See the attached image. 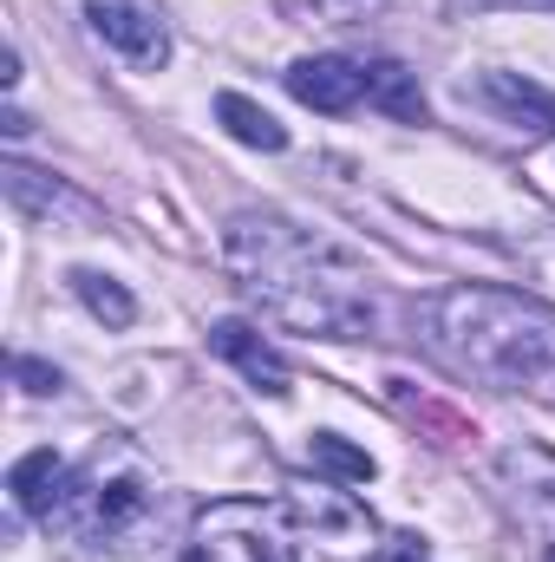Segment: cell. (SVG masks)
<instances>
[{
  "label": "cell",
  "mask_w": 555,
  "mask_h": 562,
  "mask_svg": "<svg viewBox=\"0 0 555 562\" xmlns=\"http://www.w3.org/2000/svg\"><path fill=\"white\" fill-rule=\"evenodd\" d=\"M72 288H79V301H86V307H92L105 327H132V321H138V301H132V294H125L112 276H99V269H79V276H72Z\"/></svg>",
  "instance_id": "2e32d148"
},
{
  "label": "cell",
  "mask_w": 555,
  "mask_h": 562,
  "mask_svg": "<svg viewBox=\"0 0 555 562\" xmlns=\"http://www.w3.org/2000/svg\"><path fill=\"white\" fill-rule=\"evenodd\" d=\"M150 504H157L150 471L125 445H99L79 471L59 477V497H53V510L39 524L59 530L66 543H118L150 517Z\"/></svg>",
  "instance_id": "3957f363"
},
{
  "label": "cell",
  "mask_w": 555,
  "mask_h": 562,
  "mask_svg": "<svg viewBox=\"0 0 555 562\" xmlns=\"http://www.w3.org/2000/svg\"><path fill=\"white\" fill-rule=\"evenodd\" d=\"M380 562H424V550H418L412 537H406V543H399V550H386V557H380Z\"/></svg>",
  "instance_id": "ffe728a7"
},
{
  "label": "cell",
  "mask_w": 555,
  "mask_h": 562,
  "mask_svg": "<svg viewBox=\"0 0 555 562\" xmlns=\"http://www.w3.org/2000/svg\"><path fill=\"white\" fill-rule=\"evenodd\" d=\"M0 177H7V203H13L20 216H66V223H99V210H92L79 190L53 183L46 170H33V164H20V157H13Z\"/></svg>",
  "instance_id": "9c48e42d"
},
{
  "label": "cell",
  "mask_w": 555,
  "mask_h": 562,
  "mask_svg": "<svg viewBox=\"0 0 555 562\" xmlns=\"http://www.w3.org/2000/svg\"><path fill=\"white\" fill-rule=\"evenodd\" d=\"M86 26H92L125 66H138V72H157V66L170 59V33H163V20L144 13V7H132V0H92V7H86Z\"/></svg>",
  "instance_id": "8992f818"
},
{
  "label": "cell",
  "mask_w": 555,
  "mask_h": 562,
  "mask_svg": "<svg viewBox=\"0 0 555 562\" xmlns=\"http://www.w3.org/2000/svg\"><path fill=\"white\" fill-rule=\"evenodd\" d=\"M209 347H216V353H223V360L256 386V393H269V400H281V393H287V380H294V373H287V360H281L275 347L249 327V321H216V327H209Z\"/></svg>",
  "instance_id": "ba28073f"
},
{
  "label": "cell",
  "mask_w": 555,
  "mask_h": 562,
  "mask_svg": "<svg viewBox=\"0 0 555 562\" xmlns=\"http://www.w3.org/2000/svg\"><path fill=\"white\" fill-rule=\"evenodd\" d=\"M287 92H294L301 105L340 119V112H353V105L366 99V66H353V59H340V53H314V59H294V66H287Z\"/></svg>",
  "instance_id": "52a82bcc"
},
{
  "label": "cell",
  "mask_w": 555,
  "mask_h": 562,
  "mask_svg": "<svg viewBox=\"0 0 555 562\" xmlns=\"http://www.w3.org/2000/svg\"><path fill=\"white\" fill-rule=\"evenodd\" d=\"M216 119H223L229 138L249 144V150H287V132L275 125V112H262V105L242 99V92H216Z\"/></svg>",
  "instance_id": "5bb4252c"
},
{
  "label": "cell",
  "mask_w": 555,
  "mask_h": 562,
  "mask_svg": "<svg viewBox=\"0 0 555 562\" xmlns=\"http://www.w3.org/2000/svg\"><path fill=\"white\" fill-rule=\"evenodd\" d=\"M287 510H301V524H314L320 537H360V530H373V517L347 497V491H333V484H287Z\"/></svg>",
  "instance_id": "8fae6325"
},
{
  "label": "cell",
  "mask_w": 555,
  "mask_h": 562,
  "mask_svg": "<svg viewBox=\"0 0 555 562\" xmlns=\"http://www.w3.org/2000/svg\"><path fill=\"white\" fill-rule=\"evenodd\" d=\"M424 347L503 393H555V314L510 288H444L418 307Z\"/></svg>",
  "instance_id": "7a4b0ae2"
},
{
  "label": "cell",
  "mask_w": 555,
  "mask_h": 562,
  "mask_svg": "<svg viewBox=\"0 0 555 562\" xmlns=\"http://www.w3.org/2000/svg\"><path fill=\"white\" fill-rule=\"evenodd\" d=\"M543 562H555V550H550V557H543Z\"/></svg>",
  "instance_id": "7402d4cb"
},
{
  "label": "cell",
  "mask_w": 555,
  "mask_h": 562,
  "mask_svg": "<svg viewBox=\"0 0 555 562\" xmlns=\"http://www.w3.org/2000/svg\"><path fill=\"white\" fill-rule=\"evenodd\" d=\"M477 99H484L503 125L536 132V138H555V99L543 86H530V79H517V72H484V79H477Z\"/></svg>",
  "instance_id": "30bf717a"
},
{
  "label": "cell",
  "mask_w": 555,
  "mask_h": 562,
  "mask_svg": "<svg viewBox=\"0 0 555 562\" xmlns=\"http://www.w3.org/2000/svg\"><path fill=\"white\" fill-rule=\"evenodd\" d=\"M510 7H530V13H555V0H510Z\"/></svg>",
  "instance_id": "44dd1931"
},
{
  "label": "cell",
  "mask_w": 555,
  "mask_h": 562,
  "mask_svg": "<svg viewBox=\"0 0 555 562\" xmlns=\"http://www.w3.org/2000/svg\"><path fill=\"white\" fill-rule=\"evenodd\" d=\"M0 125H7V138H26V132H33V125H26V112H13V105L0 112Z\"/></svg>",
  "instance_id": "d6986e66"
},
{
  "label": "cell",
  "mask_w": 555,
  "mask_h": 562,
  "mask_svg": "<svg viewBox=\"0 0 555 562\" xmlns=\"http://www.w3.org/2000/svg\"><path fill=\"white\" fill-rule=\"evenodd\" d=\"M13 380L26 386V393H59V367H46V360H33V353H13Z\"/></svg>",
  "instance_id": "e0dca14e"
},
{
  "label": "cell",
  "mask_w": 555,
  "mask_h": 562,
  "mask_svg": "<svg viewBox=\"0 0 555 562\" xmlns=\"http://www.w3.org/2000/svg\"><path fill=\"white\" fill-rule=\"evenodd\" d=\"M59 477H66V458H59V451H26V458L7 471L13 510H20V517H46L53 497H59Z\"/></svg>",
  "instance_id": "4fadbf2b"
},
{
  "label": "cell",
  "mask_w": 555,
  "mask_h": 562,
  "mask_svg": "<svg viewBox=\"0 0 555 562\" xmlns=\"http://www.w3.org/2000/svg\"><path fill=\"white\" fill-rule=\"evenodd\" d=\"M366 105H380L399 125H424V86H418L412 66H399V59H373L366 66Z\"/></svg>",
  "instance_id": "7c38bea8"
},
{
  "label": "cell",
  "mask_w": 555,
  "mask_h": 562,
  "mask_svg": "<svg viewBox=\"0 0 555 562\" xmlns=\"http://www.w3.org/2000/svg\"><path fill=\"white\" fill-rule=\"evenodd\" d=\"M307 464L327 471V477H340V484H366V477H373V458H366L360 445H347L340 431H314V438H307Z\"/></svg>",
  "instance_id": "9a60e30c"
},
{
  "label": "cell",
  "mask_w": 555,
  "mask_h": 562,
  "mask_svg": "<svg viewBox=\"0 0 555 562\" xmlns=\"http://www.w3.org/2000/svg\"><path fill=\"white\" fill-rule=\"evenodd\" d=\"M497 484H503L510 510H517L536 537L555 543V451H543V445H510V451L497 458Z\"/></svg>",
  "instance_id": "5b68a950"
},
{
  "label": "cell",
  "mask_w": 555,
  "mask_h": 562,
  "mask_svg": "<svg viewBox=\"0 0 555 562\" xmlns=\"http://www.w3.org/2000/svg\"><path fill=\"white\" fill-rule=\"evenodd\" d=\"M223 262L242 281V294L262 301V314L294 334H320V340L373 334V294L360 262L281 216H256V210L236 216L223 229Z\"/></svg>",
  "instance_id": "6da1fadb"
},
{
  "label": "cell",
  "mask_w": 555,
  "mask_h": 562,
  "mask_svg": "<svg viewBox=\"0 0 555 562\" xmlns=\"http://www.w3.org/2000/svg\"><path fill=\"white\" fill-rule=\"evenodd\" d=\"M177 562H301L294 530H287V504H275V497H216L209 510H196L190 543H183Z\"/></svg>",
  "instance_id": "277c9868"
},
{
  "label": "cell",
  "mask_w": 555,
  "mask_h": 562,
  "mask_svg": "<svg viewBox=\"0 0 555 562\" xmlns=\"http://www.w3.org/2000/svg\"><path fill=\"white\" fill-rule=\"evenodd\" d=\"M320 20H360V13H373L380 0H307Z\"/></svg>",
  "instance_id": "ac0fdd59"
}]
</instances>
